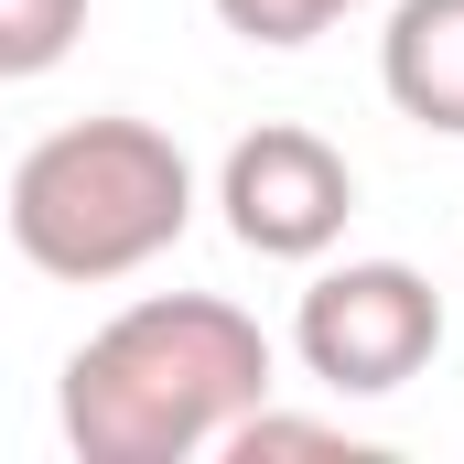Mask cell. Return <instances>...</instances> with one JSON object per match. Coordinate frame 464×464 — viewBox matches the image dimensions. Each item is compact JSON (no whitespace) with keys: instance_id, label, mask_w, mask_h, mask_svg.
<instances>
[{"instance_id":"6da1fadb","label":"cell","mask_w":464,"mask_h":464,"mask_svg":"<svg viewBox=\"0 0 464 464\" xmlns=\"http://www.w3.org/2000/svg\"><path fill=\"white\" fill-rule=\"evenodd\" d=\"M281 389L259 314L227 292H140L54 378V432L76 464H195Z\"/></svg>"},{"instance_id":"7a4b0ae2","label":"cell","mask_w":464,"mask_h":464,"mask_svg":"<svg viewBox=\"0 0 464 464\" xmlns=\"http://www.w3.org/2000/svg\"><path fill=\"white\" fill-rule=\"evenodd\" d=\"M0 217H11V248L44 281H87L98 292V281L151 270L162 248H184V227H195V162L151 119H119V109L65 119V130H44L11 162Z\"/></svg>"},{"instance_id":"3957f363","label":"cell","mask_w":464,"mask_h":464,"mask_svg":"<svg viewBox=\"0 0 464 464\" xmlns=\"http://www.w3.org/2000/svg\"><path fill=\"white\" fill-rule=\"evenodd\" d=\"M292 356L335 400H389L443 356V292L411 259H335L292 303Z\"/></svg>"},{"instance_id":"277c9868","label":"cell","mask_w":464,"mask_h":464,"mask_svg":"<svg viewBox=\"0 0 464 464\" xmlns=\"http://www.w3.org/2000/svg\"><path fill=\"white\" fill-rule=\"evenodd\" d=\"M217 217L248 259H292V270H314L356 217V173L346 151L324 140V130H303V119H259V130H237L227 162H217Z\"/></svg>"},{"instance_id":"5b68a950","label":"cell","mask_w":464,"mask_h":464,"mask_svg":"<svg viewBox=\"0 0 464 464\" xmlns=\"http://www.w3.org/2000/svg\"><path fill=\"white\" fill-rule=\"evenodd\" d=\"M378 87L432 140H464V0H389L378 22Z\"/></svg>"},{"instance_id":"8992f818","label":"cell","mask_w":464,"mask_h":464,"mask_svg":"<svg viewBox=\"0 0 464 464\" xmlns=\"http://www.w3.org/2000/svg\"><path fill=\"white\" fill-rule=\"evenodd\" d=\"M87 44V0H0V87L54 76Z\"/></svg>"},{"instance_id":"52a82bcc","label":"cell","mask_w":464,"mask_h":464,"mask_svg":"<svg viewBox=\"0 0 464 464\" xmlns=\"http://www.w3.org/2000/svg\"><path fill=\"white\" fill-rule=\"evenodd\" d=\"M217 454H227V464H270V454H346V464H356L367 443H356L346 421H303V411H270V400H259V411L237 421Z\"/></svg>"},{"instance_id":"ba28073f","label":"cell","mask_w":464,"mask_h":464,"mask_svg":"<svg viewBox=\"0 0 464 464\" xmlns=\"http://www.w3.org/2000/svg\"><path fill=\"white\" fill-rule=\"evenodd\" d=\"M356 0H217V22H227L237 44H259V54H303L314 33H335Z\"/></svg>"}]
</instances>
